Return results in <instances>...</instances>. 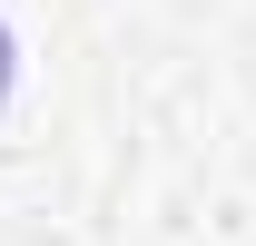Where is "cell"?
Wrapping results in <instances>:
<instances>
[{
    "instance_id": "1",
    "label": "cell",
    "mask_w": 256,
    "mask_h": 246,
    "mask_svg": "<svg viewBox=\"0 0 256 246\" xmlns=\"http://www.w3.org/2000/svg\"><path fill=\"white\" fill-rule=\"evenodd\" d=\"M10 69H20V50H10V30H0V98H10Z\"/></svg>"
}]
</instances>
